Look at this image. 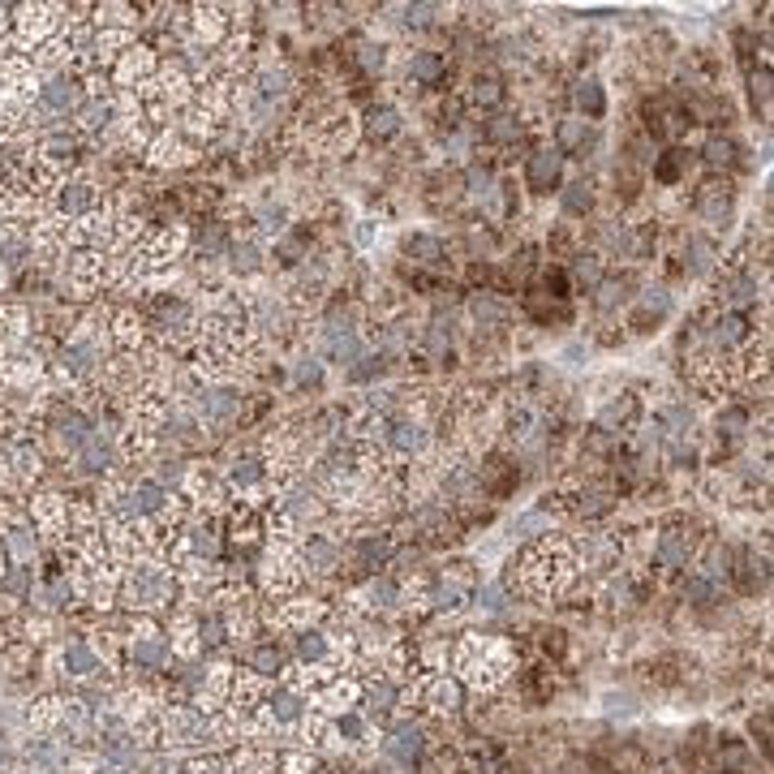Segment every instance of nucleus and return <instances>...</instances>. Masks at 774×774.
Segmentation results:
<instances>
[{
  "mask_svg": "<svg viewBox=\"0 0 774 774\" xmlns=\"http://www.w3.org/2000/svg\"><path fill=\"white\" fill-rule=\"evenodd\" d=\"M512 568H516V581L508 585H516L529 598H555L577 577V555H572L568 538H538Z\"/></svg>",
  "mask_w": 774,
  "mask_h": 774,
  "instance_id": "f257e3e1",
  "label": "nucleus"
},
{
  "mask_svg": "<svg viewBox=\"0 0 774 774\" xmlns=\"http://www.w3.org/2000/svg\"><path fill=\"white\" fill-rule=\"evenodd\" d=\"M448 663L456 667V680L478 688V693H491V688L504 684L516 671V654L504 637H478L465 633L461 641H452V658Z\"/></svg>",
  "mask_w": 774,
  "mask_h": 774,
  "instance_id": "f03ea898",
  "label": "nucleus"
},
{
  "mask_svg": "<svg viewBox=\"0 0 774 774\" xmlns=\"http://www.w3.org/2000/svg\"><path fill=\"white\" fill-rule=\"evenodd\" d=\"M172 598H177V572L168 564H155L142 555L121 572V602L129 611H164L172 607Z\"/></svg>",
  "mask_w": 774,
  "mask_h": 774,
  "instance_id": "7ed1b4c3",
  "label": "nucleus"
},
{
  "mask_svg": "<svg viewBox=\"0 0 774 774\" xmlns=\"http://www.w3.org/2000/svg\"><path fill=\"white\" fill-rule=\"evenodd\" d=\"M430 443H435V430H430L422 418H413V413H396V418H387L383 426V439L379 448L392 456V461H413V456H426Z\"/></svg>",
  "mask_w": 774,
  "mask_h": 774,
  "instance_id": "20e7f679",
  "label": "nucleus"
},
{
  "mask_svg": "<svg viewBox=\"0 0 774 774\" xmlns=\"http://www.w3.org/2000/svg\"><path fill=\"white\" fill-rule=\"evenodd\" d=\"M190 409L198 413L203 426H233L246 409V392L237 383H203L190 400Z\"/></svg>",
  "mask_w": 774,
  "mask_h": 774,
  "instance_id": "39448f33",
  "label": "nucleus"
},
{
  "mask_svg": "<svg viewBox=\"0 0 774 774\" xmlns=\"http://www.w3.org/2000/svg\"><path fill=\"white\" fill-rule=\"evenodd\" d=\"M297 564H301V577H336L344 568V542L332 534H301Z\"/></svg>",
  "mask_w": 774,
  "mask_h": 774,
  "instance_id": "423d86ee",
  "label": "nucleus"
},
{
  "mask_svg": "<svg viewBox=\"0 0 774 774\" xmlns=\"http://www.w3.org/2000/svg\"><path fill=\"white\" fill-rule=\"evenodd\" d=\"M198 155H203L198 138H190L181 125L160 129V134L147 142V160L155 168H190V164H198Z\"/></svg>",
  "mask_w": 774,
  "mask_h": 774,
  "instance_id": "0eeeda50",
  "label": "nucleus"
},
{
  "mask_svg": "<svg viewBox=\"0 0 774 774\" xmlns=\"http://www.w3.org/2000/svg\"><path fill=\"white\" fill-rule=\"evenodd\" d=\"M693 207H697V220L710 228V237L714 233H727L731 215H736V190H731V181H706L697 190Z\"/></svg>",
  "mask_w": 774,
  "mask_h": 774,
  "instance_id": "6e6552de",
  "label": "nucleus"
},
{
  "mask_svg": "<svg viewBox=\"0 0 774 774\" xmlns=\"http://www.w3.org/2000/svg\"><path fill=\"white\" fill-rule=\"evenodd\" d=\"M13 13H18V18H13L18 48L35 52V48H43V43L56 35V13H61V5H18Z\"/></svg>",
  "mask_w": 774,
  "mask_h": 774,
  "instance_id": "1a4fd4ad",
  "label": "nucleus"
},
{
  "mask_svg": "<svg viewBox=\"0 0 774 774\" xmlns=\"http://www.w3.org/2000/svg\"><path fill=\"white\" fill-rule=\"evenodd\" d=\"M525 190L529 194H559L564 190V155L555 147H538L534 155H525Z\"/></svg>",
  "mask_w": 774,
  "mask_h": 774,
  "instance_id": "9d476101",
  "label": "nucleus"
},
{
  "mask_svg": "<svg viewBox=\"0 0 774 774\" xmlns=\"http://www.w3.org/2000/svg\"><path fill=\"white\" fill-rule=\"evenodd\" d=\"M155 69H160V61H155V52L147 43H129L117 56V65H112V86H121V91H142V86L155 78Z\"/></svg>",
  "mask_w": 774,
  "mask_h": 774,
  "instance_id": "9b49d317",
  "label": "nucleus"
},
{
  "mask_svg": "<svg viewBox=\"0 0 774 774\" xmlns=\"http://www.w3.org/2000/svg\"><path fill=\"white\" fill-rule=\"evenodd\" d=\"M86 104V91H82V78L78 74H48L39 82V108L52 112V117H65V112H78Z\"/></svg>",
  "mask_w": 774,
  "mask_h": 774,
  "instance_id": "f8f14e48",
  "label": "nucleus"
},
{
  "mask_svg": "<svg viewBox=\"0 0 774 774\" xmlns=\"http://www.w3.org/2000/svg\"><path fill=\"white\" fill-rule=\"evenodd\" d=\"M370 353L366 327H323V362L349 370L353 362H362Z\"/></svg>",
  "mask_w": 774,
  "mask_h": 774,
  "instance_id": "ddd939ff",
  "label": "nucleus"
},
{
  "mask_svg": "<svg viewBox=\"0 0 774 774\" xmlns=\"http://www.w3.org/2000/svg\"><path fill=\"white\" fill-rule=\"evenodd\" d=\"M706 340H710V349L714 353H736V349H744V344L753 340V319L744 310H719L710 319V327H706Z\"/></svg>",
  "mask_w": 774,
  "mask_h": 774,
  "instance_id": "4468645a",
  "label": "nucleus"
},
{
  "mask_svg": "<svg viewBox=\"0 0 774 774\" xmlns=\"http://www.w3.org/2000/svg\"><path fill=\"white\" fill-rule=\"evenodd\" d=\"M671 310H676V301H671L667 289H645L633 297V310H628V327L633 332H658L667 319H671Z\"/></svg>",
  "mask_w": 774,
  "mask_h": 774,
  "instance_id": "2eb2a0df",
  "label": "nucleus"
},
{
  "mask_svg": "<svg viewBox=\"0 0 774 774\" xmlns=\"http://www.w3.org/2000/svg\"><path fill=\"white\" fill-rule=\"evenodd\" d=\"M650 555H654L658 568H684L688 559L697 555V538L688 534V525H667V529H658L654 534Z\"/></svg>",
  "mask_w": 774,
  "mask_h": 774,
  "instance_id": "dca6fc26",
  "label": "nucleus"
},
{
  "mask_svg": "<svg viewBox=\"0 0 774 774\" xmlns=\"http://www.w3.org/2000/svg\"><path fill=\"white\" fill-rule=\"evenodd\" d=\"M52 211L61 215V220H82V215L99 211V185L95 181H65L61 190L52 194Z\"/></svg>",
  "mask_w": 774,
  "mask_h": 774,
  "instance_id": "f3484780",
  "label": "nucleus"
},
{
  "mask_svg": "<svg viewBox=\"0 0 774 774\" xmlns=\"http://www.w3.org/2000/svg\"><path fill=\"white\" fill-rule=\"evenodd\" d=\"M104 267L108 258L95 250H74L69 254V289L78 297H91L95 289H104Z\"/></svg>",
  "mask_w": 774,
  "mask_h": 774,
  "instance_id": "a211bd4d",
  "label": "nucleus"
},
{
  "mask_svg": "<svg viewBox=\"0 0 774 774\" xmlns=\"http://www.w3.org/2000/svg\"><path fill=\"white\" fill-rule=\"evenodd\" d=\"M224 529H228V542H237V547H258L263 542V508H250V504H233L224 512Z\"/></svg>",
  "mask_w": 774,
  "mask_h": 774,
  "instance_id": "6ab92c4d",
  "label": "nucleus"
},
{
  "mask_svg": "<svg viewBox=\"0 0 774 774\" xmlns=\"http://www.w3.org/2000/svg\"><path fill=\"white\" fill-rule=\"evenodd\" d=\"M190 31L198 39V48H220V43L228 39V31H233V22L224 18L220 5H194L190 9Z\"/></svg>",
  "mask_w": 774,
  "mask_h": 774,
  "instance_id": "aec40b11",
  "label": "nucleus"
},
{
  "mask_svg": "<svg viewBox=\"0 0 774 774\" xmlns=\"http://www.w3.org/2000/svg\"><path fill=\"white\" fill-rule=\"evenodd\" d=\"M615 504H620V495L611 491V486H602V482H585V486H577L572 491V512L577 516H585V521H594V516H607V512H615Z\"/></svg>",
  "mask_w": 774,
  "mask_h": 774,
  "instance_id": "412c9836",
  "label": "nucleus"
},
{
  "mask_svg": "<svg viewBox=\"0 0 774 774\" xmlns=\"http://www.w3.org/2000/svg\"><path fill=\"white\" fill-rule=\"evenodd\" d=\"M572 108H577V117L585 125L602 121V117H607V86H602L594 74L577 78V86H572Z\"/></svg>",
  "mask_w": 774,
  "mask_h": 774,
  "instance_id": "4be33fe9",
  "label": "nucleus"
},
{
  "mask_svg": "<svg viewBox=\"0 0 774 774\" xmlns=\"http://www.w3.org/2000/svg\"><path fill=\"white\" fill-rule=\"evenodd\" d=\"M400 254H405L413 267H443L448 246H443V237H435V233H405L400 237Z\"/></svg>",
  "mask_w": 774,
  "mask_h": 774,
  "instance_id": "5701e85b",
  "label": "nucleus"
},
{
  "mask_svg": "<svg viewBox=\"0 0 774 774\" xmlns=\"http://www.w3.org/2000/svg\"><path fill=\"white\" fill-rule=\"evenodd\" d=\"M602 276H607V254H598V250H577L568 258V280H572V289H585V293H594Z\"/></svg>",
  "mask_w": 774,
  "mask_h": 774,
  "instance_id": "b1692460",
  "label": "nucleus"
},
{
  "mask_svg": "<svg viewBox=\"0 0 774 774\" xmlns=\"http://www.w3.org/2000/svg\"><path fill=\"white\" fill-rule=\"evenodd\" d=\"M228 271L233 276H258V271L267 267V250H263V241H254V237H233V246H228Z\"/></svg>",
  "mask_w": 774,
  "mask_h": 774,
  "instance_id": "393cba45",
  "label": "nucleus"
},
{
  "mask_svg": "<svg viewBox=\"0 0 774 774\" xmlns=\"http://www.w3.org/2000/svg\"><path fill=\"white\" fill-rule=\"evenodd\" d=\"M469 314H473V323H478V332H499V327L508 323L512 306L508 301H499L491 289H482V293L469 297Z\"/></svg>",
  "mask_w": 774,
  "mask_h": 774,
  "instance_id": "a878e982",
  "label": "nucleus"
},
{
  "mask_svg": "<svg viewBox=\"0 0 774 774\" xmlns=\"http://www.w3.org/2000/svg\"><path fill=\"white\" fill-rule=\"evenodd\" d=\"M31 516L43 534H65L69 529V499L61 495H35L31 499Z\"/></svg>",
  "mask_w": 774,
  "mask_h": 774,
  "instance_id": "bb28decb",
  "label": "nucleus"
},
{
  "mask_svg": "<svg viewBox=\"0 0 774 774\" xmlns=\"http://www.w3.org/2000/svg\"><path fill=\"white\" fill-rule=\"evenodd\" d=\"M108 336H112V344H121L125 353H138L142 344H147V323H142L138 310H117V314H112Z\"/></svg>",
  "mask_w": 774,
  "mask_h": 774,
  "instance_id": "cd10ccee",
  "label": "nucleus"
},
{
  "mask_svg": "<svg viewBox=\"0 0 774 774\" xmlns=\"http://www.w3.org/2000/svg\"><path fill=\"white\" fill-rule=\"evenodd\" d=\"M400 129H405V117H400L396 104H375V108L366 112V121H362V134L370 142H392Z\"/></svg>",
  "mask_w": 774,
  "mask_h": 774,
  "instance_id": "c85d7f7f",
  "label": "nucleus"
},
{
  "mask_svg": "<svg viewBox=\"0 0 774 774\" xmlns=\"http://www.w3.org/2000/svg\"><path fill=\"white\" fill-rule=\"evenodd\" d=\"M559 207H564V215H572V220H585L594 207H598V190H594V181L590 177H577V181H568L564 190H559Z\"/></svg>",
  "mask_w": 774,
  "mask_h": 774,
  "instance_id": "c756f323",
  "label": "nucleus"
},
{
  "mask_svg": "<svg viewBox=\"0 0 774 774\" xmlns=\"http://www.w3.org/2000/svg\"><path fill=\"white\" fill-rule=\"evenodd\" d=\"M521 134H525V125H521L516 112H486V121H482V142H486V147H512Z\"/></svg>",
  "mask_w": 774,
  "mask_h": 774,
  "instance_id": "7c9ffc66",
  "label": "nucleus"
},
{
  "mask_svg": "<svg viewBox=\"0 0 774 774\" xmlns=\"http://www.w3.org/2000/svg\"><path fill=\"white\" fill-rule=\"evenodd\" d=\"M504 78L495 74V69H478L473 74V82H469V99L478 108H486V112H499V104H504Z\"/></svg>",
  "mask_w": 774,
  "mask_h": 774,
  "instance_id": "2f4dec72",
  "label": "nucleus"
},
{
  "mask_svg": "<svg viewBox=\"0 0 774 774\" xmlns=\"http://www.w3.org/2000/svg\"><path fill=\"white\" fill-rule=\"evenodd\" d=\"M250 91L258 99H267V104H276V99H284V95L293 91V74L284 65H267V69H258V74H254Z\"/></svg>",
  "mask_w": 774,
  "mask_h": 774,
  "instance_id": "473e14b6",
  "label": "nucleus"
},
{
  "mask_svg": "<svg viewBox=\"0 0 774 774\" xmlns=\"http://www.w3.org/2000/svg\"><path fill=\"white\" fill-rule=\"evenodd\" d=\"M443 74H448V61H443V52H430V48L409 52V78H413V86H439Z\"/></svg>",
  "mask_w": 774,
  "mask_h": 774,
  "instance_id": "72a5a7b5",
  "label": "nucleus"
},
{
  "mask_svg": "<svg viewBox=\"0 0 774 774\" xmlns=\"http://www.w3.org/2000/svg\"><path fill=\"white\" fill-rule=\"evenodd\" d=\"M43 473V452L31 448V443H18V448L9 452V482L18 486H31L35 478Z\"/></svg>",
  "mask_w": 774,
  "mask_h": 774,
  "instance_id": "f704fd0d",
  "label": "nucleus"
},
{
  "mask_svg": "<svg viewBox=\"0 0 774 774\" xmlns=\"http://www.w3.org/2000/svg\"><path fill=\"white\" fill-rule=\"evenodd\" d=\"M585 142H598V138L590 134V125H585L581 117H568V121L555 125V142H551V147L564 155V160H568V155H577V151H585Z\"/></svg>",
  "mask_w": 774,
  "mask_h": 774,
  "instance_id": "c9c22d12",
  "label": "nucleus"
},
{
  "mask_svg": "<svg viewBox=\"0 0 774 774\" xmlns=\"http://www.w3.org/2000/svg\"><path fill=\"white\" fill-rule=\"evenodd\" d=\"M714 258H719V241H714L710 233H688L684 241V271H710L714 267Z\"/></svg>",
  "mask_w": 774,
  "mask_h": 774,
  "instance_id": "e433bc0d",
  "label": "nucleus"
},
{
  "mask_svg": "<svg viewBox=\"0 0 774 774\" xmlns=\"http://www.w3.org/2000/svg\"><path fill=\"white\" fill-rule=\"evenodd\" d=\"M688 177V151H663V155H654V185H663V190H676V185H684Z\"/></svg>",
  "mask_w": 774,
  "mask_h": 774,
  "instance_id": "4c0bfd02",
  "label": "nucleus"
},
{
  "mask_svg": "<svg viewBox=\"0 0 774 774\" xmlns=\"http://www.w3.org/2000/svg\"><path fill=\"white\" fill-rule=\"evenodd\" d=\"M633 276H602V284L594 289V306L598 310H615L624 306V301H633Z\"/></svg>",
  "mask_w": 774,
  "mask_h": 774,
  "instance_id": "58836bf2",
  "label": "nucleus"
},
{
  "mask_svg": "<svg viewBox=\"0 0 774 774\" xmlns=\"http://www.w3.org/2000/svg\"><path fill=\"white\" fill-rule=\"evenodd\" d=\"M538 426H542V413L534 405H516V409H508V418H504V435L512 443H529Z\"/></svg>",
  "mask_w": 774,
  "mask_h": 774,
  "instance_id": "ea45409f",
  "label": "nucleus"
},
{
  "mask_svg": "<svg viewBox=\"0 0 774 774\" xmlns=\"http://www.w3.org/2000/svg\"><path fill=\"white\" fill-rule=\"evenodd\" d=\"M387 362H392L387 353L370 349V353L362 357V362H353L349 370H344V379H349V383H366V387H379V379L387 375Z\"/></svg>",
  "mask_w": 774,
  "mask_h": 774,
  "instance_id": "a19ab883",
  "label": "nucleus"
},
{
  "mask_svg": "<svg viewBox=\"0 0 774 774\" xmlns=\"http://www.w3.org/2000/svg\"><path fill=\"white\" fill-rule=\"evenodd\" d=\"M461 185H465L473 198H491V194H495V185H499V172H495L491 164H482V160H469Z\"/></svg>",
  "mask_w": 774,
  "mask_h": 774,
  "instance_id": "79ce46f5",
  "label": "nucleus"
},
{
  "mask_svg": "<svg viewBox=\"0 0 774 774\" xmlns=\"http://www.w3.org/2000/svg\"><path fill=\"white\" fill-rule=\"evenodd\" d=\"M5 547L18 564H26V559H35V551H39V538H35L31 525H9L5 529Z\"/></svg>",
  "mask_w": 774,
  "mask_h": 774,
  "instance_id": "37998d69",
  "label": "nucleus"
},
{
  "mask_svg": "<svg viewBox=\"0 0 774 774\" xmlns=\"http://www.w3.org/2000/svg\"><path fill=\"white\" fill-rule=\"evenodd\" d=\"M112 121H117V117H112L108 99H86V104L78 108V125L86 129V134H95V129H108Z\"/></svg>",
  "mask_w": 774,
  "mask_h": 774,
  "instance_id": "c03bdc74",
  "label": "nucleus"
},
{
  "mask_svg": "<svg viewBox=\"0 0 774 774\" xmlns=\"http://www.w3.org/2000/svg\"><path fill=\"white\" fill-rule=\"evenodd\" d=\"M749 422H753V413L744 409V405H723L719 409V435H727V439L744 435V430H749Z\"/></svg>",
  "mask_w": 774,
  "mask_h": 774,
  "instance_id": "a18cd8bd",
  "label": "nucleus"
},
{
  "mask_svg": "<svg viewBox=\"0 0 774 774\" xmlns=\"http://www.w3.org/2000/svg\"><path fill=\"white\" fill-rule=\"evenodd\" d=\"M280 757V774H319V753L310 749H293V753H276Z\"/></svg>",
  "mask_w": 774,
  "mask_h": 774,
  "instance_id": "49530a36",
  "label": "nucleus"
},
{
  "mask_svg": "<svg viewBox=\"0 0 774 774\" xmlns=\"http://www.w3.org/2000/svg\"><path fill=\"white\" fill-rule=\"evenodd\" d=\"M701 160H706L710 168H731V164H736V142L714 134V138L706 142V151H701Z\"/></svg>",
  "mask_w": 774,
  "mask_h": 774,
  "instance_id": "de8ad7c7",
  "label": "nucleus"
},
{
  "mask_svg": "<svg viewBox=\"0 0 774 774\" xmlns=\"http://www.w3.org/2000/svg\"><path fill=\"white\" fill-rule=\"evenodd\" d=\"M547 250H551V258H572L581 246H577V233H572L568 224H555L551 233H547Z\"/></svg>",
  "mask_w": 774,
  "mask_h": 774,
  "instance_id": "09e8293b",
  "label": "nucleus"
},
{
  "mask_svg": "<svg viewBox=\"0 0 774 774\" xmlns=\"http://www.w3.org/2000/svg\"><path fill=\"white\" fill-rule=\"evenodd\" d=\"M65 667H69V676H91V671H95V650H91V645H82V641H74L65 650Z\"/></svg>",
  "mask_w": 774,
  "mask_h": 774,
  "instance_id": "8fccbe9b",
  "label": "nucleus"
},
{
  "mask_svg": "<svg viewBox=\"0 0 774 774\" xmlns=\"http://www.w3.org/2000/svg\"><path fill=\"white\" fill-rule=\"evenodd\" d=\"M749 91H753V104H762V117H770V65L753 69V74H749Z\"/></svg>",
  "mask_w": 774,
  "mask_h": 774,
  "instance_id": "3c124183",
  "label": "nucleus"
},
{
  "mask_svg": "<svg viewBox=\"0 0 774 774\" xmlns=\"http://www.w3.org/2000/svg\"><path fill=\"white\" fill-rule=\"evenodd\" d=\"M357 65H362V74H383L387 52L379 48V43H362V48H357Z\"/></svg>",
  "mask_w": 774,
  "mask_h": 774,
  "instance_id": "603ef678",
  "label": "nucleus"
},
{
  "mask_svg": "<svg viewBox=\"0 0 774 774\" xmlns=\"http://www.w3.org/2000/svg\"><path fill=\"white\" fill-rule=\"evenodd\" d=\"M439 13H448L443 5H405V26H435Z\"/></svg>",
  "mask_w": 774,
  "mask_h": 774,
  "instance_id": "864d4df0",
  "label": "nucleus"
},
{
  "mask_svg": "<svg viewBox=\"0 0 774 774\" xmlns=\"http://www.w3.org/2000/svg\"><path fill=\"white\" fill-rule=\"evenodd\" d=\"M714 594H719V585H714L710 577H693V581H688V585H684V598H693V602H701V607H706V602H710Z\"/></svg>",
  "mask_w": 774,
  "mask_h": 774,
  "instance_id": "5fc2aeb1",
  "label": "nucleus"
},
{
  "mask_svg": "<svg viewBox=\"0 0 774 774\" xmlns=\"http://www.w3.org/2000/svg\"><path fill=\"white\" fill-rule=\"evenodd\" d=\"M297 383L301 387H319L323 383V357H301V366H297Z\"/></svg>",
  "mask_w": 774,
  "mask_h": 774,
  "instance_id": "6e6d98bb",
  "label": "nucleus"
},
{
  "mask_svg": "<svg viewBox=\"0 0 774 774\" xmlns=\"http://www.w3.org/2000/svg\"><path fill=\"white\" fill-rule=\"evenodd\" d=\"M357 246H375V237H379V224L375 220H357Z\"/></svg>",
  "mask_w": 774,
  "mask_h": 774,
  "instance_id": "4d7b16f0",
  "label": "nucleus"
},
{
  "mask_svg": "<svg viewBox=\"0 0 774 774\" xmlns=\"http://www.w3.org/2000/svg\"><path fill=\"white\" fill-rule=\"evenodd\" d=\"M0 284H5V267H0Z\"/></svg>",
  "mask_w": 774,
  "mask_h": 774,
  "instance_id": "13d9d810",
  "label": "nucleus"
}]
</instances>
